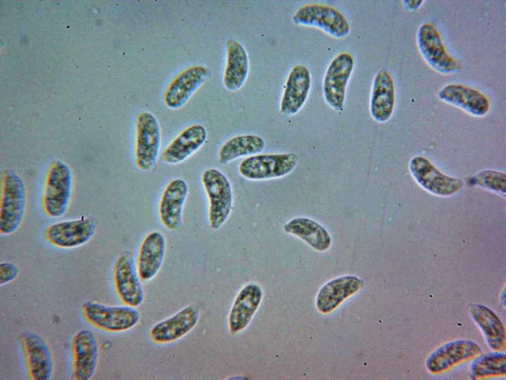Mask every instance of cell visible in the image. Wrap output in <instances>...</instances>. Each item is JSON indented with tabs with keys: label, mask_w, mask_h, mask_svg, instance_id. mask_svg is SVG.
I'll return each instance as SVG.
<instances>
[{
	"label": "cell",
	"mask_w": 506,
	"mask_h": 380,
	"mask_svg": "<svg viewBox=\"0 0 506 380\" xmlns=\"http://www.w3.org/2000/svg\"><path fill=\"white\" fill-rule=\"evenodd\" d=\"M404 4L407 9L410 10L418 9L422 5L423 0H405L404 1Z\"/></svg>",
	"instance_id": "obj_33"
},
{
	"label": "cell",
	"mask_w": 506,
	"mask_h": 380,
	"mask_svg": "<svg viewBox=\"0 0 506 380\" xmlns=\"http://www.w3.org/2000/svg\"><path fill=\"white\" fill-rule=\"evenodd\" d=\"M506 374V356L499 351L479 356L472 362L470 368L472 379L505 376Z\"/></svg>",
	"instance_id": "obj_30"
},
{
	"label": "cell",
	"mask_w": 506,
	"mask_h": 380,
	"mask_svg": "<svg viewBox=\"0 0 506 380\" xmlns=\"http://www.w3.org/2000/svg\"><path fill=\"white\" fill-rule=\"evenodd\" d=\"M83 311L86 319L96 327L112 332L128 330L139 321V312L135 307L129 305L108 306L97 302L88 301L83 304Z\"/></svg>",
	"instance_id": "obj_3"
},
{
	"label": "cell",
	"mask_w": 506,
	"mask_h": 380,
	"mask_svg": "<svg viewBox=\"0 0 506 380\" xmlns=\"http://www.w3.org/2000/svg\"><path fill=\"white\" fill-rule=\"evenodd\" d=\"M265 142L255 135H240L227 141L219 152V162L225 165L240 157L256 154L264 149Z\"/></svg>",
	"instance_id": "obj_29"
},
{
	"label": "cell",
	"mask_w": 506,
	"mask_h": 380,
	"mask_svg": "<svg viewBox=\"0 0 506 380\" xmlns=\"http://www.w3.org/2000/svg\"><path fill=\"white\" fill-rule=\"evenodd\" d=\"M395 91L394 81L385 69L380 70L373 82L370 111L377 121L384 122L391 116L394 108Z\"/></svg>",
	"instance_id": "obj_21"
},
{
	"label": "cell",
	"mask_w": 506,
	"mask_h": 380,
	"mask_svg": "<svg viewBox=\"0 0 506 380\" xmlns=\"http://www.w3.org/2000/svg\"><path fill=\"white\" fill-rule=\"evenodd\" d=\"M298 158L294 153L256 154L244 159L239 171L244 177L261 180L283 177L296 166Z\"/></svg>",
	"instance_id": "obj_6"
},
{
	"label": "cell",
	"mask_w": 506,
	"mask_h": 380,
	"mask_svg": "<svg viewBox=\"0 0 506 380\" xmlns=\"http://www.w3.org/2000/svg\"><path fill=\"white\" fill-rule=\"evenodd\" d=\"M188 191L186 182L182 179L171 181L166 188L159 205L162 223L168 229L177 231L181 227L182 210Z\"/></svg>",
	"instance_id": "obj_19"
},
{
	"label": "cell",
	"mask_w": 506,
	"mask_h": 380,
	"mask_svg": "<svg viewBox=\"0 0 506 380\" xmlns=\"http://www.w3.org/2000/svg\"><path fill=\"white\" fill-rule=\"evenodd\" d=\"M210 71L202 66H196L183 73L172 83L166 91V104L176 109L183 106L193 92L210 75Z\"/></svg>",
	"instance_id": "obj_23"
},
{
	"label": "cell",
	"mask_w": 506,
	"mask_h": 380,
	"mask_svg": "<svg viewBox=\"0 0 506 380\" xmlns=\"http://www.w3.org/2000/svg\"><path fill=\"white\" fill-rule=\"evenodd\" d=\"M165 248V239L160 233L153 232L145 237L137 262V270L140 279L148 281L157 275L164 260Z\"/></svg>",
	"instance_id": "obj_22"
},
{
	"label": "cell",
	"mask_w": 506,
	"mask_h": 380,
	"mask_svg": "<svg viewBox=\"0 0 506 380\" xmlns=\"http://www.w3.org/2000/svg\"><path fill=\"white\" fill-rule=\"evenodd\" d=\"M135 161L143 171L154 167L161 144V130L156 118L151 113L142 112L136 118Z\"/></svg>",
	"instance_id": "obj_7"
},
{
	"label": "cell",
	"mask_w": 506,
	"mask_h": 380,
	"mask_svg": "<svg viewBox=\"0 0 506 380\" xmlns=\"http://www.w3.org/2000/svg\"><path fill=\"white\" fill-rule=\"evenodd\" d=\"M18 268L10 262H3L0 264V285H2L15 280L18 275Z\"/></svg>",
	"instance_id": "obj_32"
},
{
	"label": "cell",
	"mask_w": 506,
	"mask_h": 380,
	"mask_svg": "<svg viewBox=\"0 0 506 380\" xmlns=\"http://www.w3.org/2000/svg\"><path fill=\"white\" fill-rule=\"evenodd\" d=\"M20 339L25 352L30 378L36 380H48L52 377L54 363L49 345L39 334L25 331Z\"/></svg>",
	"instance_id": "obj_12"
},
{
	"label": "cell",
	"mask_w": 506,
	"mask_h": 380,
	"mask_svg": "<svg viewBox=\"0 0 506 380\" xmlns=\"http://www.w3.org/2000/svg\"><path fill=\"white\" fill-rule=\"evenodd\" d=\"M354 66L352 55L342 52L337 55L330 64L323 82V93L327 103L340 110L344 104L346 86Z\"/></svg>",
	"instance_id": "obj_10"
},
{
	"label": "cell",
	"mask_w": 506,
	"mask_h": 380,
	"mask_svg": "<svg viewBox=\"0 0 506 380\" xmlns=\"http://www.w3.org/2000/svg\"><path fill=\"white\" fill-rule=\"evenodd\" d=\"M0 233L10 235L20 226L25 214L26 194L21 179L12 172L0 180Z\"/></svg>",
	"instance_id": "obj_1"
},
{
	"label": "cell",
	"mask_w": 506,
	"mask_h": 380,
	"mask_svg": "<svg viewBox=\"0 0 506 380\" xmlns=\"http://www.w3.org/2000/svg\"><path fill=\"white\" fill-rule=\"evenodd\" d=\"M202 182L209 199L210 226L216 230L226 220L231 211L233 199L231 186L225 176L213 168L203 172Z\"/></svg>",
	"instance_id": "obj_4"
},
{
	"label": "cell",
	"mask_w": 506,
	"mask_h": 380,
	"mask_svg": "<svg viewBox=\"0 0 506 380\" xmlns=\"http://www.w3.org/2000/svg\"><path fill=\"white\" fill-rule=\"evenodd\" d=\"M293 19L296 24L318 28L336 38L344 37L350 31L349 22L344 15L337 8L323 4L302 6Z\"/></svg>",
	"instance_id": "obj_5"
},
{
	"label": "cell",
	"mask_w": 506,
	"mask_h": 380,
	"mask_svg": "<svg viewBox=\"0 0 506 380\" xmlns=\"http://www.w3.org/2000/svg\"><path fill=\"white\" fill-rule=\"evenodd\" d=\"M439 99L476 117L485 115L490 108L488 98L479 90L461 84H451L438 92Z\"/></svg>",
	"instance_id": "obj_17"
},
{
	"label": "cell",
	"mask_w": 506,
	"mask_h": 380,
	"mask_svg": "<svg viewBox=\"0 0 506 380\" xmlns=\"http://www.w3.org/2000/svg\"><path fill=\"white\" fill-rule=\"evenodd\" d=\"M96 230L94 221L89 218L64 221L53 224L45 230V237L52 244L69 248L88 242Z\"/></svg>",
	"instance_id": "obj_13"
},
{
	"label": "cell",
	"mask_w": 506,
	"mask_h": 380,
	"mask_svg": "<svg viewBox=\"0 0 506 380\" xmlns=\"http://www.w3.org/2000/svg\"><path fill=\"white\" fill-rule=\"evenodd\" d=\"M311 85V76L303 65L295 66L286 81L281 102L280 111L285 115L297 113L305 102Z\"/></svg>",
	"instance_id": "obj_20"
},
{
	"label": "cell",
	"mask_w": 506,
	"mask_h": 380,
	"mask_svg": "<svg viewBox=\"0 0 506 380\" xmlns=\"http://www.w3.org/2000/svg\"><path fill=\"white\" fill-rule=\"evenodd\" d=\"M207 137L206 129L202 125L190 126L179 134L166 147L161 155L162 161L168 164L181 163L197 151Z\"/></svg>",
	"instance_id": "obj_18"
},
{
	"label": "cell",
	"mask_w": 506,
	"mask_h": 380,
	"mask_svg": "<svg viewBox=\"0 0 506 380\" xmlns=\"http://www.w3.org/2000/svg\"><path fill=\"white\" fill-rule=\"evenodd\" d=\"M72 191V177L68 167L60 162H55L47 176L43 207L47 215L53 218L63 216L68 208Z\"/></svg>",
	"instance_id": "obj_8"
},
{
	"label": "cell",
	"mask_w": 506,
	"mask_h": 380,
	"mask_svg": "<svg viewBox=\"0 0 506 380\" xmlns=\"http://www.w3.org/2000/svg\"><path fill=\"white\" fill-rule=\"evenodd\" d=\"M363 285L362 280L354 276L341 277L330 281L319 292L317 299L318 309L324 313L331 312Z\"/></svg>",
	"instance_id": "obj_24"
},
{
	"label": "cell",
	"mask_w": 506,
	"mask_h": 380,
	"mask_svg": "<svg viewBox=\"0 0 506 380\" xmlns=\"http://www.w3.org/2000/svg\"><path fill=\"white\" fill-rule=\"evenodd\" d=\"M72 379L88 380L94 375L98 364L99 345L96 336L89 330L79 331L72 342Z\"/></svg>",
	"instance_id": "obj_14"
},
{
	"label": "cell",
	"mask_w": 506,
	"mask_h": 380,
	"mask_svg": "<svg viewBox=\"0 0 506 380\" xmlns=\"http://www.w3.org/2000/svg\"><path fill=\"white\" fill-rule=\"evenodd\" d=\"M409 170L421 187L435 194L451 195L463 186L460 179L443 173L429 160L422 156H416L411 159Z\"/></svg>",
	"instance_id": "obj_9"
},
{
	"label": "cell",
	"mask_w": 506,
	"mask_h": 380,
	"mask_svg": "<svg viewBox=\"0 0 506 380\" xmlns=\"http://www.w3.org/2000/svg\"><path fill=\"white\" fill-rule=\"evenodd\" d=\"M114 280L117 292L127 305L137 307L144 299V292L131 256L122 253L114 268Z\"/></svg>",
	"instance_id": "obj_11"
},
{
	"label": "cell",
	"mask_w": 506,
	"mask_h": 380,
	"mask_svg": "<svg viewBox=\"0 0 506 380\" xmlns=\"http://www.w3.org/2000/svg\"><path fill=\"white\" fill-rule=\"evenodd\" d=\"M283 229L286 233L298 237L317 251H324L331 245V237L327 231L309 219H293L284 225Z\"/></svg>",
	"instance_id": "obj_28"
},
{
	"label": "cell",
	"mask_w": 506,
	"mask_h": 380,
	"mask_svg": "<svg viewBox=\"0 0 506 380\" xmlns=\"http://www.w3.org/2000/svg\"><path fill=\"white\" fill-rule=\"evenodd\" d=\"M470 315L485 337L489 347L495 351H501L506 347V332L499 317L490 308L479 304L470 306Z\"/></svg>",
	"instance_id": "obj_25"
},
{
	"label": "cell",
	"mask_w": 506,
	"mask_h": 380,
	"mask_svg": "<svg viewBox=\"0 0 506 380\" xmlns=\"http://www.w3.org/2000/svg\"><path fill=\"white\" fill-rule=\"evenodd\" d=\"M481 352L480 347L472 340L452 341L433 351L426 359V366L432 373H440L461 362L479 355Z\"/></svg>",
	"instance_id": "obj_16"
},
{
	"label": "cell",
	"mask_w": 506,
	"mask_h": 380,
	"mask_svg": "<svg viewBox=\"0 0 506 380\" xmlns=\"http://www.w3.org/2000/svg\"><path fill=\"white\" fill-rule=\"evenodd\" d=\"M199 309L195 305H189L170 317L155 324L149 333L151 340L156 343L175 341L189 333L197 324Z\"/></svg>",
	"instance_id": "obj_15"
},
{
	"label": "cell",
	"mask_w": 506,
	"mask_h": 380,
	"mask_svg": "<svg viewBox=\"0 0 506 380\" xmlns=\"http://www.w3.org/2000/svg\"><path fill=\"white\" fill-rule=\"evenodd\" d=\"M416 42L422 58L436 72L450 75L462 70L461 62L448 52L440 32L433 24L427 22L419 27Z\"/></svg>",
	"instance_id": "obj_2"
},
{
	"label": "cell",
	"mask_w": 506,
	"mask_h": 380,
	"mask_svg": "<svg viewBox=\"0 0 506 380\" xmlns=\"http://www.w3.org/2000/svg\"><path fill=\"white\" fill-rule=\"evenodd\" d=\"M227 64L223 82L230 91H236L244 84L249 71V60L242 45L230 39L226 42Z\"/></svg>",
	"instance_id": "obj_27"
},
{
	"label": "cell",
	"mask_w": 506,
	"mask_h": 380,
	"mask_svg": "<svg viewBox=\"0 0 506 380\" xmlns=\"http://www.w3.org/2000/svg\"><path fill=\"white\" fill-rule=\"evenodd\" d=\"M470 182L474 185L494 190L499 192L505 193L506 176L503 172L494 170H485L482 171L470 179Z\"/></svg>",
	"instance_id": "obj_31"
},
{
	"label": "cell",
	"mask_w": 506,
	"mask_h": 380,
	"mask_svg": "<svg viewBox=\"0 0 506 380\" xmlns=\"http://www.w3.org/2000/svg\"><path fill=\"white\" fill-rule=\"evenodd\" d=\"M262 292L255 284L244 287L239 293L229 316V326L233 332L244 329L248 324L260 302Z\"/></svg>",
	"instance_id": "obj_26"
}]
</instances>
